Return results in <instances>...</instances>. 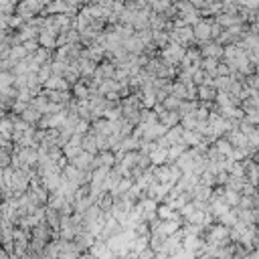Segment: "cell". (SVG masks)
Segmentation results:
<instances>
[{
    "instance_id": "5b68a950",
    "label": "cell",
    "mask_w": 259,
    "mask_h": 259,
    "mask_svg": "<svg viewBox=\"0 0 259 259\" xmlns=\"http://www.w3.org/2000/svg\"><path fill=\"white\" fill-rule=\"evenodd\" d=\"M211 87H213V85H204V87L199 89V93H201L202 99H213L215 97V89H211Z\"/></svg>"
},
{
    "instance_id": "277c9868",
    "label": "cell",
    "mask_w": 259,
    "mask_h": 259,
    "mask_svg": "<svg viewBox=\"0 0 259 259\" xmlns=\"http://www.w3.org/2000/svg\"><path fill=\"white\" fill-rule=\"evenodd\" d=\"M245 85L255 91H259V73H249L245 75Z\"/></svg>"
},
{
    "instance_id": "7a4b0ae2",
    "label": "cell",
    "mask_w": 259,
    "mask_h": 259,
    "mask_svg": "<svg viewBox=\"0 0 259 259\" xmlns=\"http://www.w3.org/2000/svg\"><path fill=\"white\" fill-rule=\"evenodd\" d=\"M202 53L206 55V57H221L223 55V47L221 45H217V43H211V45H204V49H202Z\"/></svg>"
},
{
    "instance_id": "6da1fadb",
    "label": "cell",
    "mask_w": 259,
    "mask_h": 259,
    "mask_svg": "<svg viewBox=\"0 0 259 259\" xmlns=\"http://www.w3.org/2000/svg\"><path fill=\"white\" fill-rule=\"evenodd\" d=\"M195 37L201 39V41L211 39V23H201V25H197V29H195Z\"/></svg>"
},
{
    "instance_id": "3957f363",
    "label": "cell",
    "mask_w": 259,
    "mask_h": 259,
    "mask_svg": "<svg viewBox=\"0 0 259 259\" xmlns=\"http://www.w3.org/2000/svg\"><path fill=\"white\" fill-rule=\"evenodd\" d=\"M231 150H233V146H231V142L227 140V138H223V140L217 142V152L223 154V156H231Z\"/></svg>"
}]
</instances>
